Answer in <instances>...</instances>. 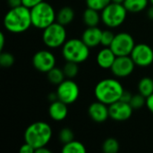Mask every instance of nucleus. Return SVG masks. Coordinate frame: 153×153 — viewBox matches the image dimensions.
Returning <instances> with one entry per match:
<instances>
[{
	"instance_id": "nucleus-41",
	"label": "nucleus",
	"mask_w": 153,
	"mask_h": 153,
	"mask_svg": "<svg viewBox=\"0 0 153 153\" xmlns=\"http://www.w3.org/2000/svg\"><path fill=\"white\" fill-rule=\"evenodd\" d=\"M150 2L152 3V5H153V0H150Z\"/></svg>"
},
{
	"instance_id": "nucleus-6",
	"label": "nucleus",
	"mask_w": 153,
	"mask_h": 153,
	"mask_svg": "<svg viewBox=\"0 0 153 153\" xmlns=\"http://www.w3.org/2000/svg\"><path fill=\"white\" fill-rule=\"evenodd\" d=\"M101 21L108 28H117L126 18L127 10L123 4L111 2L101 11Z\"/></svg>"
},
{
	"instance_id": "nucleus-30",
	"label": "nucleus",
	"mask_w": 153,
	"mask_h": 153,
	"mask_svg": "<svg viewBox=\"0 0 153 153\" xmlns=\"http://www.w3.org/2000/svg\"><path fill=\"white\" fill-rule=\"evenodd\" d=\"M115 34L110 30H102V35H101V41H100V44L103 46V47H107V48H109L114 40V38H115Z\"/></svg>"
},
{
	"instance_id": "nucleus-3",
	"label": "nucleus",
	"mask_w": 153,
	"mask_h": 153,
	"mask_svg": "<svg viewBox=\"0 0 153 153\" xmlns=\"http://www.w3.org/2000/svg\"><path fill=\"white\" fill-rule=\"evenodd\" d=\"M52 138L51 126L42 121H38L30 125L24 132V142L30 144L35 151L46 146Z\"/></svg>"
},
{
	"instance_id": "nucleus-17",
	"label": "nucleus",
	"mask_w": 153,
	"mask_h": 153,
	"mask_svg": "<svg viewBox=\"0 0 153 153\" xmlns=\"http://www.w3.org/2000/svg\"><path fill=\"white\" fill-rule=\"evenodd\" d=\"M117 56L110 48L104 47L97 55L96 61L100 67L103 69H110L113 63L115 62Z\"/></svg>"
},
{
	"instance_id": "nucleus-26",
	"label": "nucleus",
	"mask_w": 153,
	"mask_h": 153,
	"mask_svg": "<svg viewBox=\"0 0 153 153\" xmlns=\"http://www.w3.org/2000/svg\"><path fill=\"white\" fill-rule=\"evenodd\" d=\"M111 2V0H86V4L90 8L101 12Z\"/></svg>"
},
{
	"instance_id": "nucleus-18",
	"label": "nucleus",
	"mask_w": 153,
	"mask_h": 153,
	"mask_svg": "<svg viewBox=\"0 0 153 153\" xmlns=\"http://www.w3.org/2000/svg\"><path fill=\"white\" fill-rule=\"evenodd\" d=\"M82 20L87 27H95L99 25L101 20V14H100V11L88 7L83 12Z\"/></svg>"
},
{
	"instance_id": "nucleus-14",
	"label": "nucleus",
	"mask_w": 153,
	"mask_h": 153,
	"mask_svg": "<svg viewBox=\"0 0 153 153\" xmlns=\"http://www.w3.org/2000/svg\"><path fill=\"white\" fill-rule=\"evenodd\" d=\"M88 113L91 120L96 123H103L109 117L108 106L99 100L90 105L88 108Z\"/></svg>"
},
{
	"instance_id": "nucleus-16",
	"label": "nucleus",
	"mask_w": 153,
	"mask_h": 153,
	"mask_svg": "<svg viewBox=\"0 0 153 153\" xmlns=\"http://www.w3.org/2000/svg\"><path fill=\"white\" fill-rule=\"evenodd\" d=\"M67 104L64 103L63 101L57 100L54 102H51L48 108V114L54 121L60 122L66 118L68 114V108Z\"/></svg>"
},
{
	"instance_id": "nucleus-29",
	"label": "nucleus",
	"mask_w": 153,
	"mask_h": 153,
	"mask_svg": "<svg viewBox=\"0 0 153 153\" xmlns=\"http://www.w3.org/2000/svg\"><path fill=\"white\" fill-rule=\"evenodd\" d=\"M59 141L63 143V144H66L72 141H74V132L70 129V128H63L60 133H59Z\"/></svg>"
},
{
	"instance_id": "nucleus-32",
	"label": "nucleus",
	"mask_w": 153,
	"mask_h": 153,
	"mask_svg": "<svg viewBox=\"0 0 153 153\" xmlns=\"http://www.w3.org/2000/svg\"><path fill=\"white\" fill-rule=\"evenodd\" d=\"M20 152L21 153H33L35 152V149L30 145L28 143H25L21 146L20 148Z\"/></svg>"
},
{
	"instance_id": "nucleus-22",
	"label": "nucleus",
	"mask_w": 153,
	"mask_h": 153,
	"mask_svg": "<svg viewBox=\"0 0 153 153\" xmlns=\"http://www.w3.org/2000/svg\"><path fill=\"white\" fill-rule=\"evenodd\" d=\"M47 77L50 83L54 85H59L62 82L65 80V75L63 69L57 68L56 66L47 73Z\"/></svg>"
},
{
	"instance_id": "nucleus-24",
	"label": "nucleus",
	"mask_w": 153,
	"mask_h": 153,
	"mask_svg": "<svg viewBox=\"0 0 153 153\" xmlns=\"http://www.w3.org/2000/svg\"><path fill=\"white\" fill-rule=\"evenodd\" d=\"M63 71L65 73V75L68 79H73L77 76L79 73V66L77 63L66 61L65 65L63 67Z\"/></svg>"
},
{
	"instance_id": "nucleus-5",
	"label": "nucleus",
	"mask_w": 153,
	"mask_h": 153,
	"mask_svg": "<svg viewBox=\"0 0 153 153\" xmlns=\"http://www.w3.org/2000/svg\"><path fill=\"white\" fill-rule=\"evenodd\" d=\"M30 17L32 26L40 30H44L56 21L53 6L44 1L30 9Z\"/></svg>"
},
{
	"instance_id": "nucleus-35",
	"label": "nucleus",
	"mask_w": 153,
	"mask_h": 153,
	"mask_svg": "<svg viewBox=\"0 0 153 153\" xmlns=\"http://www.w3.org/2000/svg\"><path fill=\"white\" fill-rule=\"evenodd\" d=\"M7 3L11 8H14V7L22 5V0H7Z\"/></svg>"
},
{
	"instance_id": "nucleus-37",
	"label": "nucleus",
	"mask_w": 153,
	"mask_h": 153,
	"mask_svg": "<svg viewBox=\"0 0 153 153\" xmlns=\"http://www.w3.org/2000/svg\"><path fill=\"white\" fill-rule=\"evenodd\" d=\"M5 38H4V33L3 32H1L0 33V50L1 51H3V48H4V39Z\"/></svg>"
},
{
	"instance_id": "nucleus-23",
	"label": "nucleus",
	"mask_w": 153,
	"mask_h": 153,
	"mask_svg": "<svg viewBox=\"0 0 153 153\" xmlns=\"http://www.w3.org/2000/svg\"><path fill=\"white\" fill-rule=\"evenodd\" d=\"M63 153H84L86 152L85 146L78 141H72L66 144H64L62 148Z\"/></svg>"
},
{
	"instance_id": "nucleus-25",
	"label": "nucleus",
	"mask_w": 153,
	"mask_h": 153,
	"mask_svg": "<svg viewBox=\"0 0 153 153\" xmlns=\"http://www.w3.org/2000/svg\"><path fill=\"white\" fill-rule=\"evenodd\" d=\"M102 151L105 153H117L119 151V143L115 138H108L102 144Z\"/></svg>"
},
{
	"instance_id": "nucleus-21",
	"label": "nucleus",
	"mask_w": 153,
	"mask_h": 153,
	"mask_svg": "<svg viewBox=\"0 0 153 153\" xmlns=\"http://www.w3.org/2000/svg\"><path fill=\"white\" fill-rule=\"evenodd\" d=\"M138 91L145 98L153 93V80L150 77H143L138 83Z\"/></svg>"
},
{
	"instance_id": "nucleus-36",
	"label": "nucleus",
	"mask_w": 153,
	"mask_h": 153,
	"mask_svg": "<svg viewBox=\"0 0 153 153\" xmlns=\"http://www.w3.org/2000/svg\"><path fill=\"white\" fill-rule=\"evenodd\" d=\"M48 100L50 101V103H51V102H54V101H56V100H58V97H57L56 91V92H52V93L48 94Z\"/></svg>"
},
{
	"instance_id": "nucleus-13",
	"label": "nucleus",
	"mask_w": 153,
	"mask_h": 153,
	"mask_svg": "<svg viewBox=\"0 0 153 153\" xmlns=\"http://www.w3.org/2000/svg\"><path fill=\"white\" fill-rule=\"evenodd\" d=\"M108 110L109 117L112 120L122 122L128 120L132 117L134 108L129 103L124 102L122 100H117L108 106Z\"/></svg>"
},
{
	"instance_id": "nucleus-4",
	"label": "nucleus",
	"mask_w": 153,
	"mask_h": 153,
	"mask_svg": "<svg viewBox=\"0 0 153 153\" xmlns=\"http://www.w3.org/2000/svg\"><path fill=\"white\" fill-rule=\"evenodd\" d=\"M62 55L66 61L81 64L90 56V48L81 39H71L65 41L62 48Z\"/></svg>"
},
{
	"instance_id": "nucleus-8",
	"label": "nucleus",
	"mask_w": 153,
	"mask_h": 153,
	"mask_svg": "<svg viewBox=\"0 0 153 153\" xmlns=\"http://www.w3.org/2000/svg\"><path fill=\"white\" fill-rule=\"evenodd\" d=\"M135 42L132 35L127 32H120L116 34L114 40L109 47L117 56H130Z\"/></svg>"
},
{
	"instance_id": "nucleus-33",
	"label": "nucleus",
	"mask_w": 153,
	"mask_h": 153,
	"mask_svg": "<svg viewBox=\"0 0 153 153\" xmlns=\"http://www.w3.org/2000/svg\"><path fill=\"white\" fill-rule=\"evenodd\" d=\"M132 97H133V94L131 92L126 91H124L120 100H122L124 102H126V103H130V100H131Z\"/></svg>"
},
{
	"instance_id": "nucleus-1",
	"label": "nucleus",
	"mask_w": 153,
	"mask_h": 153,
	"mask_svg": "<svg viewBox=\"0 0 153 153\" xmlns=\"http://www.w3.org/2000/svg\"><path fill=\"white\" fill-rule=\"evenodd\" d=\"M4 28L12 33H22L30 26V9L24 5L11 8L4 18Z\"/></svg>"
},
{
	"instance_id": "nucleus-38",
	"label": "nucleus",
	"mask_w": 153,
	"mask_h": 153,
	"mask_svg": "<svg viewBox=\"0 0 153 153\" xmlns=\"http://www.w3.org/2000/svg\"><path fill=\"white\" fill-rule=\"evenodd\" d=\"M35 152H37V153H51V151H50V150H48V149H47V148H46V146H44V147H40V148H39V149H37V150L35 151Z\"/></svg>"
},
{
	"instance_id": "nucleus-34",
	"label": "nucleus",
	"mask_w": 153,
	"mask_h": 153,
	"mask_svg": "<svg viewBox=\"0 0 153 153\" xmlns=\"http://www.w3.org/2000/svg\"><path fill=\"white\" fill-rule=\"evenodd\" d=\"M146 107L153 114V93L146 98Z\"/></svg>"
},
{
	"instance_id": "nucleus-9",
	"label": "nucleus",
	"mask_w": 153,
	"mask_h": 153,
	"mask_svg": "<svg viewBox=\"0 0 153 153\" xmlns=\"http://www.w3.org/2000/svg\"><path fill=\"white\" fill-rule=\"evenodd\" d=\"M56 94L59 100L67 105H70L78 100L80 95V89L75 82H74L72 79H67L57 85Z\"/></svg>"
},
{
	"instance_id": "nucleus-11",
	"label": "nucleus",
	"mask_w": 153,
	"mask_h": 153,
	"mask_svg": "<svg viewBox=\"0 0 153 153\" xmlns=\"http://www.w3.org/2000/svg\"><path fill=\"white\" fill-rule=\"evenodd\" d=\"M135 65L130 56H121L116 57L110 70L116 77L126 78L132 74Z\"/></svg>"
},
{
	"instance_id": "nucleus-39",
	"label": "nucleus",
	"mask_w": 153,
	"mask_h": 153,
	"mask_svg": "<svg viewBox=\"0 0 153 153\" xmlns=\"http://www.w3.org/2000/svg\"><path fill=\"white\" fill-rule=\"evenodd\" d=\"M147 16L149 17V19L153 20V5L148 9V11H147Z\"/></svg>"
},
{
	"instance_id": "nucleus-31",
	"label": "nucleus",
	"mask_w": 153,
	"mask_h": 153,
	"mask_svg": "<svg viewBox=\"0 0 153 153\" xmlns=\"http://www.w3.org/2000/svg\"><path fill=\"white\" fill-rule=\"evenodd\" d=\"M43 1L44 0H22V5L28 7L29 9H31L32 7L36 6Z\"/></svg>"
},
{
	"instance_id": "nucleus-40",
	"label": "nucleus",
	"mask_w": 153,
	"mask_h": 153,
	"mask_svg": "<svg viewBox=\"0 0 153 153\" xmlns=\"http://www.w3.org/2000/svg\"><path fill=\"white\" fill-rule=\"evenodd\" d=\"M114 3H117V4H124L125 0H111Z\"/></svg>"
},
{
	"instance_id": "nucleus-10",
	"label": "nucleus",
	"mask_w": 153,
	"mask_h": 153,
	"mask_svg": "<svg viewBox=\"0 0 153 153\" xmlns=\"http://www.w3.org/2000/svg\"><path fill=\"white\" fill-rule=\"evenodd\" d=\"M130 56L137 66L147 67L153 63V49L144 43L136 44Z\"/></svg>"
},
{
	"instance_id": "nucleus-7",
	"label": "nucleus",
	"mask_w": 153,
	"mask_h": 153,
	"mask_svg": "<svg viewBox=\"0 0 153 153\" xmlns=\"http://www.w3.org/2000/svg\"><path fill=\"white\" fill-rule=\"evenodd\" d=\"M65 26L55 22L43 30L42 39L44 44L49 48L63 47L66 41Z\"/></svg>"
},
{
	"instance_id": "nucleus-27",
	"label": "nucleus",
	"mask_w": 153,
	"mask_h": 153,
	"mask_svg": "<svg viewBox=\"0 0 153 153\" xmlns=\"http://www.w3.org/2000/svg\"><path fill=\"white\" fill-rule=\"evenodd\" d=\"M129 104L131 105V107L134 109H140L144 105H146V98L144 96H143L141 93L134 94V95H133Z\"/></svg>"
},
{
	"instance_id": "nucleus-2",
	"label": "nucleus",
	"mask_w": 153,
	"mask_h": 153,
	"mask_svg": "<svg viewBox=\"0 0 153 153\" xmlns=\"http://www.w3.org/2000/svg\"><path fill=\"white\" fill-rule=\"evenodd\" d=\"M124 91V87L120 82L113 78H107L97 83L94 89V94L97 100L109 106L120 100Z\"/></svg>"
},
{
	"instance_id": "nucleus-15",
	"label": "nucleus",
	"mask_w": 153,
	"mask_h": 153,
	"mask_svg": "<svg viewBox=\"0 0 153 153\" xmlns=\"http://www.w3.org/2000/svg\"><path fill=\"white\" fill-rule=\"evenodd\" d=\"M102 30L98 27H87L82 35V39L90 48H96L100 44Z\"/></svg>"
},
{
	"instance_id": "nucleus-19",
	"label": "nucleus",
	"mask_w": 153,
	"mask_h": 153,
	"mask_svg": "<svg viewBox=\"0 0 153 153\" xmlns=\"http://www.w3.org/2000/svg\"><path fill=\"white\" fill-rule=\"evenodd\" d=\"M74 19V11L70 6L62 7L56 13V22L64 26L69 25Z\"/></svg>"
},
{
	"instance_id": "nucleus-28",
	"label": "nucleus",
	"mask_w": 153,
	"mask_h": 153,
	"mask_svg": "<svg viewBox=\"0 0 153 153\" xmlns=\"http://www.w3.org/2000/svg\"><path fill=\"white\" fill-rule=\"evenodd\" d=\"M14 56L9 52H2L0 55V65L4 68H9L14 64Z\"/></svg>"
},
{
	"instance_id": "nucleus-12",
	"label": "nucleus",
	"mask_w": 153,
	"mask_h": 153,
	"mask_svg": "<svg viewBox=\"0 0 153 153\" xmlns=\"http://www.w3.org/2000/svg\"><path fill=\"white\" fill-rule=\"evenodd\" d=\"M34 68L41 73H48L56 66V57L48 50H39L32 57Z\"/></svg>"
},
{
	"instance_id": "nucleus-20",
	"label": "nucleus",
	"mask_w": 153,
	"mask_h": 153,
	"mask_svg": "<svg viewBox=\"0 0 153 153\" xmlns=\"http://www.w3.org/2000/svg\"><path fill=\"white\" fill-rule=\"evenodd\" d=\"M150 0H125L124 5L129 13H140L146 9Z\"/></svg>"
}]
</instances>
